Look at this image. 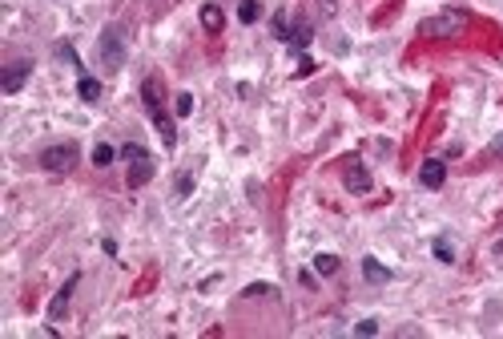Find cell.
Wrapping results in <instances>:
<instances>
[{
  "mask_svg": "<svg viewBox=\"0 0 503 339\" xmlns=\"http://www.w3.org/2000/svg\"><path fill=\"white\" fill-rule=\"evenodd\" d=\"M57 57H61L65 65H73V69H81V57H77V48H73V45H65V41L57 45Z\"/></svg>",
  "mask_w": 503,
  "mask_h": 339,
  "instance_id": "17",
  "label": "cell"
},
{
  "mask_svg": "<svg viewBox=\"0 0 503 339\" xmlns=\"http://www.w3.org/2000/svg\"><path fill=\"white\" fill-rule=\"evenodd\" d=\"M189 190H193V178H189V174H182V178H178V194L185 198Z\"/></svg>",
  "mask_w": 503,
  "mask_h": 339,
  "instance_id": "22",
  "label": "cell"
},
{
  "mask_svg": "<svg viewBox=\"0 0 503 339\" xmlns=\"http://www.w3.org/2000/svg\"><path fill=\"white\" fill-rule=\"evenodd\" d=\"M290 45H294V48H306V45H310V24L298 21L294 28H290Z\"/></svg>",
  "mask_w": 503,
  "mask_h": 339,
  "instance_id": "14",
  "label": "cell"
},
{
  "mask_svg": "<svg viewBox=\"0 0 503 339\" xmlns=\"http://www.w3.org/2000/svg\"><path fill=\"white\" fill-rule=\"evenodd\" d=\"M145 109H149V118H153V125H158L161 142H165L169 149H173V145H178V129H173V121H169V113L161 109V101H158V105H145Z\"/></svg>",
  "mask_w": 503,
  "mask_h": 339,
  "instance_id": "5",
  "label": "cell"
},
{
  "mask_svg": "<svg viewBox=\"0 0 503 339\" xmlns=\"http://www.w3.org/2000/svg\"><path fill=\"white\" fill-rule=\"evenodd\" d=\"M435 259H439V263H455V250H451L447 239H435Z\"/></svg>",
  "mask_w": 503,
  "mask_h": 339,
  "instance_id": "18",
  "label": "cell"
},
{
  "mask_svg": "<svg viewBox=\"0 0 503 339\" xmlns=\"http://www.w3.org/2000/svg\"><path fill=\"white\" fill-rule=\"evenodd\" d=\"M274 37H278V41H290V24H286V12H278V17H274Z\"/></svg>",
  "mask_w": 503,
  "mask_h": 339,
  "instance_id": "19",
  "label": "cell"
},
{
  "mask_svg": "<svg viewBox=\"0 0 503 339\" xmlns=\"http://www.w3.org/2000/svg\"><path fill=\"white\" fill-rule=\"evenodd\" d=\"M363 275L370 279V283H387V279H390V271L379 263V259H363Z\"/></svg>",
  "mask_w": 503,
  "mask_h": 339,
  "instance_id": "12",
  "label": "cell"
},
{
  "mask_svg": "<svg viewBox=\"0 0 503 339\" xmlns=\"http://www.w3.org/2000/svg\"><path fill=\"white\" fill-rule=\"evenodd\" d=\"M314 271L319 275H334L339 271V255H314Z\"/></svg>",
  "mask_w": 503,
  "mask_h": 339,
  "instance_id": "15",
  "label": "cell"
},
{
  "mask_svg": "<svg viewBox=\"0 0 503 339\" xmlns=\"http://www.w3.org/2000/svg\"><path fill=\"white\" fill-rule=\"evenodd\" d=\"M354 331H359V336H374V331H379V323H374V319H363Z\"/></svg>",
  "mask_w": 503,
  "mask_h": 339,
  "instance_id": "21",
  "label": "cell"
},
{
  "mask_svg": "<svg viewBox=\"0 0 503 339\" xmlns=\"http://www.w3.org/2000/svg\"><path fill=\"white\" fill-rule=\"evenodd\" d=\"M202 28H206V33H222V28H226V17H222L218 4H202Z\"/></svg>",
  "mask_w": 503,
  "mask_h": 339,
  "instance_id": "10",
  "label": "cell"
},
{
  "mask_svg": "<svg viewBox=\"0 0 503 339\" xmlns=\"http://www.w3.org/2000/svg\"><path fill=\"white\" fill-rule=\"evenodd\" d=\"M41 166H45L48 174H69V170L77 166V145H73V142L48 145L45 154H41Z\"/></svg>",
  "mask_w": 503,
  "mask_h": 339,
  "instance_id": "4",
  "label": "cell"
},
{
  "mask_svg": "<svg viewBox=\"0 0 503 339\" xmlns=\"http://www.w3.org/2000/svg\"><path fill=\"white\" fill-rule=\"evenodd\" d=\"M173 109H178L182 118H189V113H193V97H189V93H178V101H173Z\"/></svg>",
  "mask_w": 503,
  "mask_h": 339,
  "instance_id": "20",
  "label": "cell"
},
{
  "mask_svg": "<svg viewBox=\"0 0 503 339\" xmlns=\"http://www.w3.org/2000/svg\"><path fill=\"white\" fill-rule=\"evenodd\" d=\"M258 12H262V8H258V0H242V4H238V21H242V24H254V21H258Z\"/></svg>",
  "mask_w": 503,
  "mask_h": 339,
  "instance_id": "13",
  "label": "cell"
},
{
  "mask_svg": "<svg viewBox=\"0 0 503 339\" xmlns=\"http://www.w3.org/2000/svg\"><path fill=\"white\" fill-rule=\"evenodd\" d=\"M443 178H447V162H439V158L423 162V170H419V182H423L427 190H439V186H443Z\"/></svg>",
  "mask_w": 503,
  "mask_h": 339,
  "instance_id": "8",
  "label": "cell"
},
{
  "mask_svg": "<svg viewBox=\"0 0 503 339\" xmlns=\"http://www.w3.org/2000/svg\"><path fill=\"white\" fill-rule=\"evenodd\" d=\"M109 162H113V145L97 142L93 145V166H109Z\"/></svg>",
  "mask_w": 503,
  "mask_h": 339,
  "instance_id": "16",
  "label": "cell"
},
{
  "mask_svg": "<svg viewBox=\"0 0 503 339\" xmlns=\"http://www.w3.org/2000/svg\"><path fill=\"white\" fill-rule=\"evenodd\" d=\"M28 73H32V65H28V61L8 65V69H4V77H0V89H4V93H17L24 81H28Z\"/></svg>",
  "mask_w": 503,
  "mask_h": 339,
  "instance_id": "7",
  "label": "cell"
},
{
  "mask_svg": "<svg viewBox=\"0 0 503 339\" xmlns=\"http://www.w3.org/2000/svg\"><path fill=\"white\" fill-rule=\"evenodd\" d=\"M77 93H81V101H101V81L97 77H89V73H81V81H77Z\"/></svg>",
  "mask_w": 503,
  "mask_h": 339,
  "instance_id": "11",
  "label": "cell"
},
{
  "mask_svg": "<svg viewBox=\"0 0 503 339\" xmlns=\"http://www.w3.org/2000/svg\"><path fill=\"white\" fill-rule=\"evenodd\" d=\"M121 158L129 162V190H141V186L153 178V154H149L145 145L129 142V145H121Z\"/></svg>",
  "mask_w": 503,
  "mask_h": 339,
  "instance_id": "1",
  "label": "cell"
},
{
  "mask_svg": "<svg viewBox=\"0 0 503 339\" xmlns=\"http://www.w3.org/2000/svg\"><path fill=\"white\" fill-rule=\"evenodd\" d=\"M77 279H81V275H73L69 283L57 291V299L48 303V323H61V315H65V307H69V299H73V287H77Z\"/></svg>",
  "mask_w": 503,
  "mask_h": 339,
  "instance_id": "9",
  "label": "cell"
},
{
  "mask_svg": "<svg viewBox=\"0 0 503 339\" xmlns=\"http://www.w3.org/2000/svg\"><path fill=\"white\" fill-rule=\"evenodd\" d=\"M343 182H346V190L350 194H366L370 190V170H366L363 162H350L346 174H343Z\"/></svg>",
  "mask_w": 503,
  "mask_h": 339,
  "instance_id": "6",
  "label": "cell"
},
{
  "mask_svg": "<svg viewBox=\"0 0 503 339\" xmlns=\"http://www.w3.org/2000/svg\"><path fill=\"white\" fill-rule=\"evenodd\" d=\"M467 28V12H439V17H427V21L419 24V33L423 37H435V41H443V37H459Z\"/></svg>",
  "mask_w": 503,
  "mask_h": 339,
  "instance_id": "3",
  "label": "cell"
},
{
  "mask_svg": "<svg viewBox=\"0 0 503 339\" xmlns=\"http://www.w3.org/2000/svg\"><path fill=\"white\" fill-rule=\"evenodd\" d=\"M270 291H274L270 283H254V287H246V295H270Z\"/></svg>",
  "mask_w": 503,
  "mask_h": 339,
  "instance_id": "23",
  "label": "cell"
},
{
  "mask_svg": "<svg viewBox=\"0 0 503 339\" xmlns=\"http://www.w3.org/2000/svg\"><path fill=\"white\" fill-rule=\"evenodd\" d=\"M491 154H503V134L495 138V142H491Z\"/></svg>",
  "mask_w": 503,
  "mask_h": 339,
  "instance_id": "24",
  "label": "cell"
},
{
  "mask_svg": "<svg viewBox=\"0 0 503 339\" xmlns=\"http://www.w3.org/2000/svg\"><path fill=\"white\" fill-rule=\"evenodd\" d=\"M97 57H101L105 73H121V65H125V33H121L117 24H109V28L101 33V41H97Z\"/></svg>",
  "mask_w": 503,
  "mask_h": 339,
  "instance_id": "2",
  "label": "cell"
}]
</instances>
